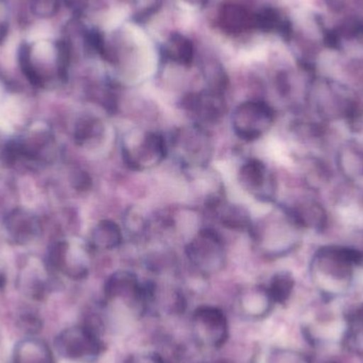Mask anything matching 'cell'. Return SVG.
<instances>
[{
	"label": "cell",
	"instance_id": "ffe728a7",
	"mask_svg": "<svg viewBox=\"0 0 363 363\" xmlns=\"http://www.w3.org/2000/svg\"><path fill=\"white\" fill-rule=\"evenodd\" d=\"M128 15V9L117 8L115 10L111 11L108 16L106 17V29L112 30L118 27Z\"/></svg>",
	"mask_w": 363,
	"mask_h": 363
},
{
	"label": "cell",
	"instance_id": "d4e9b609",
	"mask_svg": "<svg viewBox=\"0 0 363 363\" xmlns=\"http://www.w3.org/2000/svg\"><path fill=\"white\" fill-rule=\"evenodd\" d=\"M218 363H230V362H218Z\"/></svg>",
	"mask_w": 363,
	"mask_h": 363
},
{
	"label": "cell",
	"instance_id": "3957f363",
	"mask_svg": "<svg viewBox=\"0 0 363 363\" xmlns=\"http://www.w3.org/2000/svg\"><path fill=\"white\" fill-rule=\"evenodd\" d=\"M185 253L190 266L204 277L216 274L225 267V243L213 228L196 233L188 241Z\"/></svg>",
	"mask_w": 363,
	"mask_h": 363
},
{
	"label": "cell",
	"instance_id": "9a60e30c",
	"mask_svg": "<svg viewBox=\"0 0 363 363\" xmlns=\"http://www.w3.org/2000/svg\"><path fill=\"white\" fill-rule=\"evenodd\" d=\"M294 287V277L289 272H279L271 279L267 289L273 302L284 304L291 296Z\"/></svg>",
	"mask_w": 363,
	"mask_h": 363
},
{
	"label": "cell",
	"instance_id": "e0dca14e",
	"mask_svg": "<svg viewBox=\"0 0 363 363\" xmlns=\"http://www.w3.org/2000/svg\"><path fill=\"white\" fill-rule=\"evenodd\" d=\"M57 0H31V10L40 18H48L57 11Z\"/></svg>",
	"mask_w": 363,
	"mask_h": 363
},
{
	"label": "cell",
	"instance_id": "2e32d148",
	"mask_svg": "<svg viewBox=\"0 0 363 363\" xmlns=\"http://www.w3.org/2000/svg\"><path fill=\"white\" fill-rule=\"evenodd\" d=\"M68 251L69 245L66 241H59L51 247L49 251V262L53 269L64 272L67 264Z\"/></svg>",
	"mask_w": 363,
	"mask_h": 363
},
{
	"label": "cell",
	"instance_id": "52a82bcc",
	"mask_svg": "<svg viewBox=\"0 0 363 363\" xmlns=\"http://www.w3.org/2000/svg\"><path fill=\"white\" fill-rule=\"evenodd\" d=\"M191 330L194 340L206 349H220L228 338L226 315L218 307L204 305L192 313Z\"/></svg>",
	"mask_w": 363,
	"mask_h": 363
},
{
	"label": "cell",
	"instance_id": "8992f818",
	"mask_svg": "<svg viewBox=\"0 0 363 363\" xmlns=\"http://www.w3.org/2000/svg\"><path fill=\"white\" fill-rule=\"evenodd\" d=\"M104 300L125 305L135 313H144L148 311V288L134 273L117 271L106 279Z\"/></svg>",
	"mask_w": 363,
	"mask_h": 363
},
{
	"label": "cell",
	"instance_id": "8fae6325",
	"mask_svg": "<svg viewBox=\"0 0 363 363\" xmlns=\"http://www.w3.org/2000/svg\"><path fill=\"white\" fill-rule=\"evenodd\" d=\"M123 241V228L113 220H101L91 230V242L95 249L113 251L118 249Z\"/></svg>",
	"mask_w": 363,
	"mask_h": 363
},
{
	"label": "cell",
	"instance_id": "603a6c76",
	"mask_svg": "<svg viewBox=\"0 0 363 363\" xmlns=\"http://www.w3.org/2000/svg\"><path fill=\"white\" fill-rule=\"evenodd\" d=\"M127 29L129 30V33L131 34L132 38H133L140 46H147V45H148L147 36L145 35L144 32H143L140 28L136 27V26L134 25H128Z\"/></svg>",
	"mask_w": 363,
	"mask_h": 363
},
{
	"label": "cell",
	"instance_id": "d6986e66",
	"mask_svg": "<svg viewBox=\"0 0 363 363\" xmlns=\"http://www.w3.org/2000/svg\"><path fill=\"white\" fill-rule=\"evenodd\" d=\"M125 228L129 232H133L134 234L143 232L146 225L144 218L140 213H136L135 211H131L129 215L125 218Z\"/></svg>",
	"mask_w": 363,
	"mask_h": 363
},
{
	"label": "cell",
	"instance_id": "30bf717a",
	"mask_svg": "<svg viewBox=\"0 0 363 363\" xmlns=\"http://www.w3.org/2000/svg\"><path fill=\"white\" fill-rule=\"evenodd\" d=\"M12 363H55V358L48 343L36 337L27 336L15 345Z\"/></svg>",
	"mask_w": 363,
	"mask_h": 363
},
{
	"label": "cell",
	"instance_id": "7c38bea8",
	"mask_svg": "<svg viewBox=\"0 0 363 363\" xmlns=\"http://www.w3.org/2000/svg\"><path fill=\"white\" fill-rule=\"evenodd\" d=\"M213 209L219 211L220 221L225 228L237 232H251L254 221L245 207L223 203L221 200Z\"/></svg>",
	"mask_w": 363,
	"mask_h": 363
},
{
	"label": "cell",
	"instance_id": "44dd1931",
	"mask_svg": "<svg viewBox=\"0 0 363 363\" xmlns=\"http://www.w3.org/2000/svg\"><path fill=\"white\" fill-rule=\"evenodd\" d=\"M125 363H166V362L159 354L140 353L130 356Z\"/></svg>",
	"mask_w": 363,
	"mask_h": 363
},
{
	"label": "cell",
	"instance_id": "ac0fdd59",
	"mask_svg": "<svg viewBox=\"0 0 363 363\" xmlns=\"http://www.w3.org/2000/svg\"><path fill=\"white\" fill-rule=\"evenodd\" d=\"M21 328L27 333L28 336H35L43 328L42 320L38 315L26 313L19 320Z\"/></svg>",
	"mask_w": 363,
	"mask_h": 363
},
{
	"label": "cell",
	"instance_id": "6da1fadb",
	"mask_svg": "<svg viewBox=\"0 0 363 363\" xmlns=\"http://www.w3.org/2000/svg\"><path fill=\"white\" fill-rule=\"evenodd\" d=\"M123 163L133 172H147L161 165L169 155V146L162 134L148 130L130 129L121 140Z\"/></svg>",
	"mask_w": 363,
	"mask_h": 363
},
{
	"label": "cell",
	"instance_id": "cb8c5ba5",
	"mask_svg": "<svg viewBox=\"0 0 363 363\" xmlns=\"http://www.w3.org/2000/svg\"><path fill=\"white\" fill-rule=\"evenodd\" d=\"M4 285H6V277H4V274L0 273V289H2V288L4 287Z\"/></svg>",
	"mask_w": 363,
	"mask_h": 363
},
{
	"label": "cell",
	"instance_id": "7402d4cb",
	"mask_svg": "<svg viewBox=\"0 0 363 363\" xmlns=\"http://www.w3.org/2000/svg\"><path fill=\"white\" fill-rule=\"evenodd\" d=\"M72 184L76 189L84 191V190H87L91 188V179L86 172H77L72 174Z\"/></svg>",
	"mask_w": 363,
	"mask_h": 363
},
{
	"label": "cell",
	"instance_id": "277c9868",
	"mask_svg": "<svg viewBox=\"0 0 363 363\" xmlns=\"http://www.w3.org/2000/svg\"><path fill=\"white\" fill-rule=\"evenodd\" d=\"M55 347L60 356L78 363L95 362L104 350L99 332L91 324L62 330L55 338Z\"/></svg>",
	"mask_w": 363,
	"mask_h": 363
},
{
	"label": "cell",
	"instance_id": "5b68a950",
	"mask_svg": "<svg viewBox=\"0 0 363 363\" xmlns=\"http://www.w3.org/2000/svg\"><path fill=\"white\" fill-rule=\"evenodd\" d=\"M274 121V110L269 104L260 101L239 104L230 117L235 135L247 143L255 142L268 133Z\"/></svg>",
	"mask_w": 363,
	"mask_h": 363
},
{
	"label": "cell",
	"instance_id": "9c48e42d",
	"mask_svg": "<svg viewBox=\"0 0 363 363\" xmlns=\"http://www.w3.org/2000/svg\"><path fill=\"white\" fill-rule=\"evenodd\" d=\"M274 304L268 289L262 286L245 288L240 292L237 301L239 313L253 320L268 315Z\"/></svg>",
	"mask_w": 363,
	"mask_h": 363
},
{
	"label": "cell",
	"instance_id": "ba28073f",
	"mask_svg": "<svg viewBox=\"0 0 363 363\" xmlns=\"http://www.w3.org/2000/svg\"><path fill=\"white\" fill-rule=\"evenodd\" d=\"M237 179L240 187L256 200L272 201L274 181L264 162L258 159L247 160L239 168Z\"/></svg>",
	"mask_w": 363,
	"mask_h": 363
},
{
	"label": "cell",
	"instance_id": "7a4b0ae2",
	"mask_svg": "<svg viewBox=\"0 0 363 363\" xmlns=\"http://www.w3.org/2000/svg\"><path fill=\"white\" fill-rule=\"evenodd\" d=\"M172 149L185 169L202 172L211 163L213 145L206 129L199 123H192L174 131Z\"/></svg>",
	"mask_w": 363,
	"mask_h": 363
},
{
	"label": "cell",
	"instance_id": "4fadbf2b",
	"mask_svg": "<svg viewBox=\"0 0 363 363\" xmlns=\"http://www.w3.org/2000/svg\"><path fill=\"white\" fill-rule=\"evenodd\" d=\"M106 128L101 119L95 116H83L77 123L74 140L81 147H98L102 144Z\"/></svg>",
	"mask_w": 363,
	"mask_h": 363
},
{
	"label": "cell",
	"instance_id": "5bb4252c",
	"mask_svg": "<svg viewBox=\"0 0 363 363\" xmlns=\"http://www.w3.org/2000/svg\"><path fill=\"white\" fill-rule=\"evenodd\" d=\"M6 230L17 240L25 241L33 236L35 222L33 217L23 209H16L6 218Z\"/></svg>",
	"mask_w": 363,
	"mask_h": 363
}]
</instances>
